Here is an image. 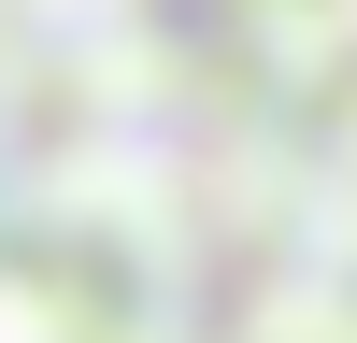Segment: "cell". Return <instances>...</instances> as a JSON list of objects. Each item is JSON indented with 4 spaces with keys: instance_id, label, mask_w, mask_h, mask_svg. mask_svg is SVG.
Returning a JSON list of instances; mask_svg holds the SVG:
<instances>
[{
    "instance_id": "cell-1",
    "label": "cell",
    "mask_w": 357,
    "mask_h": 343,
    "mask_svg": "<svg viewBox=\"0 0 357 343\" xmlns=\"http://www.w3.org/2000/svg\"><path fill=\"white\" fill-rule=\"evenodd\" d=\"M0 343H357L343 0H0Z\"/></svg>"
}]
</instances>
